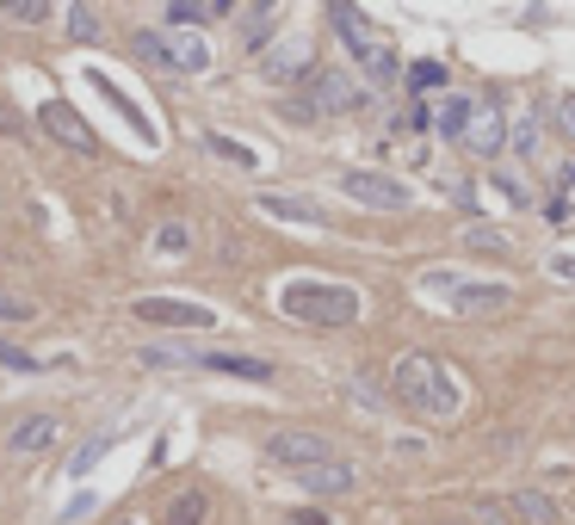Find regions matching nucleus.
Returning <instances> with one entry per match:
<instances>
[{
	"label": "nucleus",
	"instance_id": "nucleus-9",
	"mask_svg": "<svg viewBox=\"0 0 575 525\" xmlns=\"http://www.w3.org/2000/svg\"><path fill=\"white\" fill-rule=\"evenodd\" d=\"M136 321H149V328H217L205 303H180V297H136Z\"/></svg>",
	"mask_w": 575,
	"mask_h": 525
},
{
	"label": "nucleus",
	"instance_id": "nucleus-26",
	"mask_svg": "<svg viewBox=\"0 0 575 525\" xmlns=\"http://www.w3.org/2000/svg\"><path fill=\"white\" fill-rule=\"evenodd\" d=\"M205 143H211L217 155H230L235 168H254V149H242V143H230V136H205Z\"/></svg>",
	"mask_w": 575,
	"mask_h": 525
},
{
	"label": "nucleus",
	"instance_id": "nucleus-2",
	"mask_svg": "<svg viewBox=\"0 0 575 525\" xmlns=\"http://www.w3.org/2000/svg\"><path fill=\"white\" fill-rule=\"evenodd\" d=\"M279 309L304 328H353L359 321V291L346 284H328V279H297L279 291Z\"/></svg>",
	"mask_w": 575,
	"mask_h": 525
},
{
	"label": "nucleus",
	"instance_id": "nucleus-1",
	"mask_svg": "<svg viewBox=\"0 0 575 525\" xmlns=\"http://www.w3.org/2000/svg\"><path fill=\"white\" fill-rule=\"evenodd\" d=\"M390 390H396V402H403V408L421 414V420H452V414L464 408V390H458V377H452V365H445V358H433V353L396 358Z\"/></svg>",
	"mask_w": 575,
	"mask_h": 525
},
{
	"label": "nucleus",
	"instance_id": "nucleus-29",
	"mask_svg": "<svg viewBox=\"0 0 575 525\" xmlns=\"http://www.w3.org/2000/svg\"><path fill=\"white\" fill-rule=\"evenodd\" d=\"M161 247H168V254H186V247H192L186 223H168V229H161Z\"/></svg>",
	"mask_w": 575,
	"mask_h": 525
},
{
	"label": "nucleus",
	"instance_id": "nucleus-18",
	"mask_svg": "<svg viewBox=\"0 0 575 525\" xmlns=\"http://www.w3.org/2000/svg\"><path fill=\"white\" fill-rule=\"evenodd\" d=\"M168 525H205V495H198V488H186V495L168 506Z\"/></svg>",
	"mask_w": 575,
	"mask_h": 525
},
{
	"label": "nucleus",
	"instance_id": "nucleus-10",
	"mask_svg": "<svg viewBox=\"0 0 575 525\" xmlns=\"http://www.w3.org/2000/svg\"><path fill=\"white\" fill-rule=\"evenodd\" d=\"M309 94H316V112H359L365 106V87L346 69H316L309 75Z\"/></svg>",
	"mask_w": 575,
	"mask_h": 525
},
{
	"label": "nucleus",
	"instance_id": "nucleus-3",
	"mask_svg": "<svg viewBox=\"0 0 575 525\" xmlns=\"http://www.w3.org/2000/svg\"><path fill=\"white\" fill-rule=\"evenodd\" d=\"M328 20H334V32H341V44L359 57L365 81L371 87H390V81H403V62H396V50H390V38H383L378 25L365 20L359 7H328Z\"/></svg>",
	"mask_w": 575,
	"mask_h": 525
},
{
	"label": "nucleus",
	"instance_id": "nucleus-30",
	"mask_svg": "<svg viewBox=\"0 0 575 525\" xmlns=\"http://www.w3.org/2000/svg\"><path fill=\"white\" fill-rule=\"evenodd\" d=\"M192 353H173V346H143V365H186Z\"/></svg>",
	"mask_w": 575,
	"mask_h": 525
},
{
	"label": "nucleus",
	"instance_id": "nucleus-8",
	"mask_svg": "<svg viewBox=\"0 0 575 525\" xmlns=\"http://www.w3.org/2000/svg\"><path fill=\"white\" fill-rule=\"evenodd\" d=\"M267 457H279V464H291V469H309V464H328L334 451H328L322 432H309V427H279V432L267 439Z\"/></svg>",
	"mask_w": 575,
	"mask_h": 525
},
{
	"label": "nucleus",
	"instance_id": "nucleus-5",
	"mask_svg": "<svg viewBox=\"0 0 575 525\" xmlns=\"http://www.w3.org/2000/svg\"><path fill=\"white\" fill-rule=\"evenodd\" d=\"M341 192L346 198H359V205H371V210H408L415 205V192H408L403 180H390V173H365V168L341 173Z\"/></svg>",
	"mask_w": 575,
	"mask_h": 525
},
{
	"label": "nucleus",
	"instance_id": "nucleus-31",
	"mask_svg": "<svg viewBox=\"0 0 575 525\" xmlns=\"http://www.w3.org/2000/svg\"><path fill=\"white\" fill-rule=\"evenodd\" d=\"M514 149H526V155L538 149V124H533V118H526V124H514Z\"/></svg>",
	"mask_w": 575,
	"mask_h": 525
},
{
	"label": "nucleus",
	"instance_id": "nucleus-36",
	"mask_svg": "<svg viewBox=\"0 0 575 525\" xmlns=\"http://www.w3.org/2000/svg\"><path fill=\"white\" fill-rule=\"evenodd\" d=\"M124 525H131V520H124Z\"/></svg>",
	"mask_w": 575,
	"mask_h": 525
},
{
	"label": "nucleus",
	"instance_id": "nucleus-12",
	"mask_svg": "<svg viewBox=\"0 0 575 525\" xmlns=\"http://www.w3.org/2000/svg\"><path fill=\"white\" fill-rule=\"evenodd\" d=\"M57 432H62V420L57 414H25V420H13V432H7V451H20V457H32V451H50L57 445Z\"/></svg>",
	"mask_w": 575,
	"mask_h": 525
},
{
	"label": "nucleus",
	"instance_id": "nucleus-34",
	"mask_svg": "<svg viewBox=\"0 0 575 525\" xmlns=\"http://www.w3.org/2000/svg\"><path fill=\"white\" fill-rule=\"evenodd\" d=\"M556 124H563V136H575V99H563V106H556Z\"/></svg>",
	"mask_w": 575,
	"mask_h": 525
},
{
	"label": "nucleus",
	"instance_id": "nucleus-32",
	"mask_svg": "<svg viewBox=\"0 0 575 525\" xmlns=\"http://www.w3.org/2000/svg\"><path fill=\"white\" fill-rule=\"evenodd\" d=\"M87 513H94V495H75V501L62 506V520H87Z\"/></svg>",
	"mask_w": 575,
	"mask_h": 525
},
{
	"label": "nucleus",
	"instance_id": "nucleus-6",
	"mask_svg": "<svg viewBox=\"0 0 575 525\" xmlns=\"http://www.w3.org/2000/svg\"><path fill=\"white\" fill-rule=\"evenodd\" d=\"M38 124H44V136H57L62 149H75V155H99V136L87 131V118L69 106V99H44L38 106Z\"/></svg>",
	"mask_w": 575,
	"mask_h": 525
},
{
	"label": "nucleus",
	"instance_id": "nucleus-35",
	"mask_svg": "<svg viewBox=\"0 0 575 525\" xmlns=\"http://www.w3.org/2000/svg\"><path fill=\"white\" fill-rule=\"evenodd\" d=\"M291 525H328L322 513H291Z\"/></svg>",
	"mask_w": 575,
	"mask_h": 525
},
{
	"label": "nucleus",
	"instance_id": "nucleus-23",
	"mask_svg": "<svg viewBox=\"0 0 575 525\" xmlns=\"http://www.w3.org/2000/svg\"><path fill=\"white\" fill-rule=\"evenodd\" d=\"M464 124H470V106H464V99H445V106H440V131L445 136H464Z\"/></svg>",
	"mask_w": 575,
	"mask_h": 525
},
{
	"label": "nucleus",
	"instance_id": "nucleus-17",
	"mask_svg": "<svg viewBox=\"0 0 575 525\" xmlns=\"http://www.w3.org/2000/svg\"><path fill=\"white\" fill-rule=\"evenodd\" d=\"M211 20H223V7H217V0H205V7H168V25L173 32H180V25H211Z\"/></svg>",
	"mask_w": 575,
	"mask_h": 525
},
{
	"label": "nucleus",
	"instance_id": "nucleus-27",
	"mask_svg": "<svg viewBox=\"0 0 575 525\" xmlns=\"http://www.w3.org/2000/svg\"><path fill=\"white\" fill-rule=\"evenodd\" d=\"M106 445H112V439H87V445H81V457H75V476H87V469L106 457Z\"/></svg>",
	"mask_w": 575,
	"mask_h": 525
},
{
	"label": "nucleus",
	"instance_id": "nucleus-15",
	"mask_svg": "<svg viewBox=\"0 0 575 525\" xmlns=\"http://www.w3.org/2000/svg\"><path fill=\"white\" fill-rule=\"evenodd\" d=\"M205 371H223V377H248V383H267L272 365L267 358H248V353H192Z\"/></svg>",
	"mask_w": 575,
	"mask_h": 525
},
{
	"label": "nucleus",
	"instance_id": "nucleus-33",
	"mask_svg": "<svg viewBox=\"0 0 575 525\" xmlns=\"http://www.w3.org/2000/svg\"><path fill=\"white\" fill-rule=\"evenodd\" d=\"M0 131H7V136H25L20 112H13V106H7V99H0Z\"/></svg>",
	"mask_w": 575,
	"mask_h": 525
},
{
	"label": "nucleus",
	"instance_id": "nucleus-28",
	"mask_svg": "<svg viewBox=\"0 0 575 525\" xmlns=\"http://www.w3.org/2000/svg\"><path fill=\"white\" fill-rule=\"evenodd\" d=\"M0 365H13V371H38V358L20 353V346H7V340H0Z\"/></svg>",
	"mask_w": 575,
	"mask_h": 525
},
{
	"label": "nucleus",
	"instance_id": "nucleus-22",
	"mask_svg": "<svg viewBox=\"0 0 575 525\" xmlns=\"http://www.w3.org/2000/svg\"><path fill=\"white\" fill-rule=\"evenodd\" d=\"M304 62H309V50H297V44H291V50H279V57L267 62V75H272V81H285V75H297Z\"/></svg>",
	"mask_w": 575,
	"mask_h": 525
},
{
	"label": "nucleus",
	"instance_id": "nucleus-20",
	"mask_svg": "<svg viewBox=\"0 0 575 525\" xmlns=\"http://www.w3.org/2000/svg\"><path fill=\"white\" fill-rule=\"evenodd\" d=\"M69 38L99 44V13H94V7H69Z\"/></svg>",
	"mask_w": 575,
	"mask_h": 525
},
{
	"label": "nucleus",
	"instance_id": "nucleus-16",
	"mask_svg": "<svg viewBox=\"0 0 575 525\" xmlns=\"http://www.w3.org/2000/svg\"><path fill=\"white\" fill-rule=\"evenodd\" d=\"M297 483H304L309 495H346V488H353V464H341V457H328V464H309V469H297Z\"/></svg>",
	"mask_w": 575,
	"mask_h": 525
},
{
	"label": "nucleus",
	"instance_id": "nucleus-11",
	"mask_svg": "<svg viewBox=\"0 0 575 525\" xmlns=\"http://www.w3.org/2000/svg\"><path fill=\"white\" fill-rule=\"evenodd\" d=\"M464 143L477 155H496L507 143V118H501V99H477L470 106V124H464Z\"/></svg>",
	"mask_w": 575,
	"mask_h": 525
},
{
	"label": "nucleus",
	"instance_id": "nucleus-24",
	"mask_svg": "<svg viewBox=\"0 0 575 525\" xmlns=\"http://www.w3.org/2000/svg\"><path fill=\"white\" fill-rule=\"evenodd\" d=\"M7 20H20V25H44V20H57L50 7H38V0H13L7 7Z\"/></svg>",
	"mask_w": 575,
	"mask_h": 525
},
{
	"label": "nucleus",
	"instance_id": "nucleus-14",
	"mask_svg": "<svg viewBox=\"0 0 575 525\" xmlns=\"http://www.w3.org/2000/svg\"><path fill=\"white\" fill-rule=\"evenodd\" d=\"M254 205L279 217V223H304V229H322V205H309V198H285V192H260Z\"/></svg>",
	"mask_w": 575,
	"mask_h": 525
},
{
	"label": "nucleus",
	"instance_id": "nucleus-13",
	"mask_svg": "<svg viewBox=\"0 0 575 525\" xmlns=\"http://www.w3.org/2000/svg\"><path fill=\"white\" fill-rule=\"evenodd\" d=\"M507 513H514V525H563V513H556V501L545 495V488H519V495H507Z\"/></svg>",
	"mask_w": 575,
	"mask_h": 525
},
{
	"label": "nucleus",
	"instance_id": "nucleus-25",
	"mask_svg": "<svg viewBox=\"0 0 575 525\" xmlns=\"http://www.w3.org/2000/svg\"><path fill=\"white\" fill-rule=\"evenodd\" d=\"M267 38H272V7H254L248 13V50H260Z\"/></svg>",
	"mask_w": 575,
	"mask_h": 525
},
{
	"label": "nucleus",
	"instance_id": "nucleus-7",
	"mask_svg": "<svg viewBox=\"0 0 575 525\" xmlns=\"http://www.w3.org/2000/svg\"><path fill=\"white\" fill-rule=\"evenodd\" d=\"M427 291H445L452 309H464V316H482V309H507L514 303L501 284H458V272H427Z\"/></svg>",
	"mask_w": 575,
	"mask_h": 525
},
{
	"label": "nucleus",
	"instance_id": "nucleus-21",
	"mask_svg": "<svg viewBox=\"0 0 575 525\" xmlns=\"http://www.w3.org/2000/svg\"><path fill=\"white\" fill-rule=\"evenodd\" d=\"M38 316V303L20 297V291H0V321H32Z\"/></svg>",
	"mask_w": 575,
	"mask_h": 525
},
{
	"label": "nucleus",
	"instance_id": "nucleus-4",
	"mask_svg": "<svg viewBox=\"0 0 575 525\" xmlns=\"http://www.w3.org/2000/svg\"><path fill=\"white\" fill-rule=\"evenodd\" d=\"M136 50L149 62H161V69H173V75H205L211 69V44L198 38V32H173V25L136 32Z\"/></svg>",
	"mask_w": 575,
	"mask_h": 525
},
{
	"label": "nucleus",
	"instance_id": "nucleus-19",
	"mask_svg": "<svg viewBox=\"0 0 575 525\" xmlns=\"http://www.w3.org/2000/svg\"><path fill=\"white\" fill-rule=\"evenodd\" d=\"M440 87H445L440 62H415V69H408V94H440Z\"/></svg>",
	"mask_w": 575,
	"mask_h": 525
}]
</instances>
